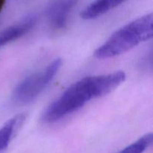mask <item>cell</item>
Returning <instances> with one entry per match:
<instances>
[{
    "label": "cell",
    "mask_w": 153,
    "mask_h": 153,
    "mask_svg": "<svg viewBox=\"0 0 153 153\" xmlns=\"http://www.w3.org/2000/svg\"><path fill=\"white\" fill-rule=\"evenodd\" d=\"M126 79L123 71L87 76L70 85L51 103L42 116L45 123H52L77 111L91 100L109 94Z\"/></svg>",
    "instance_id": "6da1fadb"
},
{
    "label": "cell",
    "mask_w": 153,
    "mask_h": 153,
    "mask_svg": "<svg viewBox=\"0 0 153 153\" xmlns=\"http://www.w3.org/2000/svg\"><path fill=\"white\" fill-rule=\"evenodd\" d=\"M153 36V16L146 14L117 30L94 52L98 59L113 58L126 52Z\"/></svg>",
    "instance_id": "7a4b0ae2"
},
{
    "label": "cell",
    "mask_w": 153,
    "mask_h": 153,
    "mask_svg": "<svg viewBox=\"0 0 153 153\" xmlns=\"http://www.w3.org/2000/svg\"><path fill=\"white\" fill-rule=\"evenodd\" d=\"M62 65V60L56 58L46 67L25 77L12 93V101L23 105L35 100L55 78Z\"/></svg>",
    "instance_id": "3957f363"
},
{
    "label": "cell",
    "mask_w": 153,
    "mask_h": 153,
    "mask_svg": "<svg viewBox=\"0 0 153 153\" xmlns=\"http://www.w3.org/2000/svg\"><path fill=\"white\" fill-rule=\"evenodd\" d=\"M77 1L78 0H52L46 10V17L51 26L55 29L64 28Z\"/></svg>",
    "instance_id": "277c9868"
},
{
    "label": "cell",
    "mask_w": 153,
    "mask_h": 153,
    "mask_svg": "<svg viewBox=\"0 0 153 153\" xmlns=\"http://www.w3.org/2000/svg\"><path fill=\"white\" fill-rule=\"evenodd\" d=\"M36 20V16L31 15L21 22L0 31V48L25 35L34 26Z\"/></svg>",
    "instance_id": "5b68a950"
},
{
    "label": "cell",
    "mask_w": 153,
    "mask_h": 153,
    "mask_svg": "<svg viewBox=\"0 0 153 153\" xmlns=\"http://www.w3.org/2000/svg\"><path fill=\"white\" fill-rule=\"evenodd\" d=\"M127 0H94L81 13L85 19H93L118 7Z\"/></svg>",
    "instance_id": "8992f818"
},
{
    "label": "cell",
    "mask_w": 153,
    "mask_h": 153,
    "mask_svg": "<svg viewBox=\"0 0 153 153\" xmlns=\"http://www.w3.org/2000/svg\"><path fill=\"white\" fill-rule=\"evenodd\" d=\"M25 119V116L24 114H18L9 120L0 128V152L7 147L15 132L19 129Z\"/></svg>",
    "instance_id": "52a82bcc"
},
{
    "label": "cell",
    "mask_w": 153,
    "mask_h": 153,
    "mask_svg": "<svg viewBox=\"0 0 153 153\" xmlns=\"http://www.w3.org/2000/svg\"><path fill=\"white\" fill-rule=\"evenodd\" d=\"M153 135L152 133L145 134L138 140L127 146L117 153H144L152 145Z\"/></svg>",
    "instance_id": "ba28073f"
},
{
    "label": "cell",
    "mask_w": 153,
    "mask_h": 153,
    "mask_svg": "<svg viewBox=\"0 0 153 153\" xmlns=\"http://www.w3.org/2000/svg\"><path fill=\"white\" fill-rule=\"evenodd\" d=\"M5 1L6 0H0V12L2 10L3 7H4V4H5Z\"/></svg>",
    "instance_id": "9c48e42d"
}]
</instances>
